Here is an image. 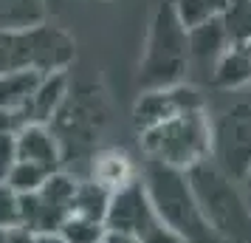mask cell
<instances>
[{
    "mask_svg": "<svg viewBox=\"0 0 251 243\" xmlns=\"http://www.w3.org/2000/svg\"><path fill=\"white\" fill-rule=\"evenodd\" d=\"M138 144L147 162L170 167L178 173H189L195 164L209 159V119L206 110H186L172 116L155 128L138 133Z\"/></svg>",
    "mask_w": 251,
    "mask_h": 243,
    "instance_id": "obj_6",
    "label": "cell"
},
{
    "mask_svg": "<svg viewBox=\"0 0 251 243\" xmlns=\"http://www.w3.org/2000/svg\"><path fill=\"white\" fill-rule=\"evenodd\" d=\"M71 88V74L59 71V74H46L40 85H37L31 105H28V125H51V119L57 116L62 108L65 96Z\"/></svg>",
    "mask_w": 251,
    "mask_h": 243,
    "instance_id": "obj_16",
    "label": "cell"
},
{
    "mask_svg": "<svg viewBox=\"0 0 251 243\" xmlns=\"http://www.w3.org/2000/svg\"><path fill=\"white\" fill-rule=\"evenodd\" d=\"M20 226V195L12 192L6 184H0V232Z\"/></svg>",
    "mask_w": 251,
    "mask_h": 243,
    "instance_id": "obj_22",
    "label": "cell"
},
{
    "mask_svg": "<svg viewBox=\"0 0 251 243\" xmlns=\"http://www.w3.org/2000/svg\"><path fill=\"white\" fill-rule=\"evenodd\" d=\"M46 3H48V0H46Z\"/></svg>",
    "mask_w": 251,
    "mask_h": 243,
    "instance_id": "obj_30",
    "label": "cell"
},
{
    "mask_svg": "<svg viewBox=\"0 0 251 243\" xmlns=\"http://www.w3.org/2000/svg\"><path fill=\"white\" fill-rule=\"evenodd\" d=\"M102 243H141L138 235H130V232H116V229H104Z\"/></svg>",
    "mask_w": 251,
    "mask_h": 243,
    "instance_id": "obj_24",
    "label": "cell"
},
{
    "mask_svg": "<svg viewBox=\"0 0 251 243\" xmlns=\"http://www.w3.org/2000/svg\"><path fill=\"white\" fill-rule=\"evenodd\" d=\"M37 243H65L59 235H37Z\"/></svg>",
    "mask_w": 251,
    "mask_h": 243,
    "instance_id": "obj_26",
    "label": "cell"
},
{
    "mask_svg": "<svg viewBox=\"0 0 251 243\" xmlns=\"http://www.w3.org/2000/svg\"><path fill=\"white\" fill-rule=\"evenodd\" d=\"M240 187L246 189V195H251V167H249V173H246V178L240 181Z\"/></svg>",
    "mask_w": 251,
    "mask_h": 243,
    "instance_id": "obj_27",
    "label": "cell"
},
{
    "mask_svg": "<svg viewBox=\"0 0 251 243\" xmlns=\"http://www.w3.org/2000/svg\"><path fill=\"white\" fill-rule=\"evenodd\" d=\"M203 110L209 119V159L240 184L251 167V85L212 91Z\"/></svg>",
    "mask_w": 251,
    "mask_h": 243,
    "instance_id": "obj_1",
    "label": "cell"
},
{
    "mask_svg": "<svg viewBox=\"0 0 251 243\" xmlns=\"http://www.w3.org/2000/svg\"><path fill=\"white\" fill-rule=\"evenodd\" d=\"M203 91L192 82H181L172 88H155V91H141L133 105V122L136 130L155 128L172 116H181L186 110H201L203 108Z\"/></svg>",
    "mask_w": 251,
    "mask_h": 243,
    "instance_id": "obj_9",
    "label": "cell"
},
{
    "mask_svg": "<svg viewBox=\"0 0 251 243\" xmlns=\"http://www.w3.org/2000/svg\"><path fill=\"white\" fill-rule=\"evenodd\" d=\"M43 74H3L0 77V130L17 133L28 125V105Z\"/></svg>",
    "mask_w": 251,
    "mask_h": 243,
    "instance_id": "obj_11",
    "label": "cell"
},
{
    "mask_svg": "<svg viewBox=\"0 0 251 243\" xmlns=\"http://www.w3.org/2000/svg\"><path fill=\"white\" fill-rule=\"evenodd\" d=\"M17 139V162L37 164L48 173L62 170V147L48 125H25L14 133Z\"/></svg>",
    "mask_w": 251,
    "mask_h": 243,
    "instance_id": "obj_13",
    "label": "cell"
},
{
    "mask_svg": "<svg viewBox=\"0 0 251 243\" xmlns=\"http://www.w3.org/2000/svg\"><path fill=\"white\" fill-rule=\"evenodd\" d=\"M249 201H251V195H249Z\"/></svg>",
    "mask_w": 251,
    "mask_h": 243,
    "instance_id": "obj_29",
    "label": "cell"
},
{
    "mask_svg": "<svg viewBox=\"0 0 251 243\" xmlns=\"http://www.w3.org/2000/svg\"><path fill=\"white\" fill-rule=\"evenodd\" d=\"M172 6L181 17V23L186 28H192V26L223 17L228 12V6H231V0H172Z\"/></svg>",
    "mask_w": 251,
    "mask_h": 243,
    "instance_id": "obj_19",
    "label": "cell"
},
{
    "mask_svg": "<svg viewBox=\"0 0 251 243\" xmlns=\"http://www.w3.org/2000/svg\"><path fill=\"white\" fill-rule=\"evenodd\" d=\"M186 34H189V77L201 74L203 82L209 85L217 59L223 57V51L228 46L226 23H223V17H217V20L186 28Z\"/></svg>",
    "mask_w": 251,
    "mask_h": 243,
    "instance_id": "obj_12",
    "label": "cell"
},
{
    "mask_svg": "<svg viewBox=\"0 0 251 243\" xmlns=\"http://www.w3.org/2000/svg\"><path fill=\"white\" fill-rule=\"evenodd\" d=\"M6 243H37V235L23 229V226H17V229L6 232Z\"/></svg>",
    "mask_w": 251,
    "mask_h": 243,
    "instance_id": "obj_25",
    "label": "cell"
},
{
    "mask_svg": "<svg viewBox=\"0 0 251 243\" xmlns=\"http://www.w3.org/2000/svg\"><path fill=\"white\" fill-rule=\"evenodd\" d=\"M48 3L46 0H0V31L28 28V26L46 23Z\"/></svg>",
    "mask_w": 251,
    "mask_h": 243,
    "instance_id": "obj_17",
    "label": "cell"
},
{
    "mask_svg": "<svg viewBox=\"0 0 251 243\" xmlns=\"http://www.w3.org/2000/svg\"><path fill=\"white\" fill-rule=\"evenodd\" d=\"M48 170H43V167H37V164H28V162H17L12 167V173L6 175V181L3 184L9 187L12 192H17V195H34L40 187L48 181Z\"/></svg>",
    "mask_w": 251,
    "mask_h": 243,
    "instance_id": "obj_21",
    "label": "cell"
},
{
    "mask_svg": "<svg viewBox=\"0 0 251 243\" xmlns=\"http://www.w3.org/2000/svg\"><path fill=\"white\" fill-rule=\"evenodd\" d=\"M181 82H189V34L172 0H158L150 12L136 85L138 91H155Z\"/></svg>",
    "mask_w": 251,
    "mask_h": 243,
    "instance_id": "obj_2",
    "label": "cell"
},
{
    "mask_svg": "<svg viewBox=\"0 0 251 243\" xmlns=\"http://www.w3.org/2000/svg\"><path fill=\"white\" fill-rule=\"evenodd\" d=\"M186 181L217 241L251 243V201L237 181H231L212 159L195 164Z\"/></svg>",
    "mask_w": 251,
    "mask_h": 243,
    "instance_id": "obj_3",
    "label": "cell"
},
{
    "mask_svg": "<svg viewBox=\"0 0 251 243\" xmlns=\"http://www.w3.org/2000/svg\"><path fill=\"white\" fill-rule=\"evenodd\" d=\"M107 201L110 192L99 187L91 178H76V189H74V207L71 215H82L91 220H102L104 223V212H107Z\"/></svg>",
    "mask_w": 251,
    "mask_h": 243,
    "instance_id": "obj_18",
    "label": "cell"
},
{
    "mask_svg": "<svg viewBox=\"0 0 251 243\" xmlns=\"http://www.w3.org/2000/svg\"><path fill=\"white\" fill-rule=\"evenodd\" d=\"M14 164H17V139H14V133L0 130V184L6 181Z\"/></svg>",
    "mask_w": 251,
    "mask_h": 243,
    "instance_id": "obj_23",
    "label": "cell"
},
{
    "mask_svg": "<svg viewBox=\"0 0 251 243\" xmlns=\"http://www.w3.org/2000/svg\"><path fill=\"white\" fill-rule=\"evenodd\" d=\"M76 175L57 170L34 195H20V226L34 235H54L74 207Z\"/></svg>",
    "mask_w": 251,
    "mask_h": 243,
    "instance_id": "obj_8",
    "label": "cell"
},
{
    "mask_svg": "<svg viewBox=\"0 0 251 243\" xmlns=\"http://www.w3.org/2000/svg\"><path fill=\"white\" fill-rule=\"evenodd\" d=\"M104 119H107V105H104V93L96 85H71L68 96L57 116L51 119L48 128L54 130L62 147V162L71 156V150L82 156L99 136Z\"/></svg>",
    "mask_w": 251,
    "mask_h": 243,
    "instance_id": "obj_7",
    "label": "cell"
},
{
    "mask_svg": "<svg viewBox=\"0 0 251 243\" xmlns=\"http://www.w3.org/2000/svg\"><path fill=\"white\" fill-rule=\"evenodd\" d=\"M0 243H6V232H0Z\"/></svg>",
    "mask_w": 251,
    "mask_h": 243,
    "instance_id": "obj_28",
    "label": "cell"
},
{
    "mask_svg": "<svg viewBox=\"0 0 251 243\" xmlns=\"http://www.w3.org/2000/svg\"><path fill=\"white\" fill-rule=\"evenodd\" d=\"M54 235H59L65 243H102L104 223L102 220L82 218V215H68Z\"/></svg>",
    "mask_w": 251,
    "mask_h": 243,
    "instance_id": "obj_20",
    "label": "cell"
},
{
    "mask_svg": "<svg viewBox=\"0 0 251 243\" xmlns=\"http://www.w3.org/2000/svg\"><path fill=\"white\" fill-rule=\"evenodd\" d=\"M155 223H158V218L152 212V204H150V195H147V189H144L141 173L130 184L119 187L116 192H110L107 212H104V229L130 232V235L144 238Z\"/></svg>",
    "mask_w": 251,
    "mask_h": 243,
    "instance_id": "obj_10",
    "label": "cell"
},
{
    "mask_svg": "<svg viewBox=\"0 0 251 243\" xmlns=\"http://www.w3.org/2000/svg\"><path fill=\"white\" fill-rule=\"evenodd\" d=\"M141 181H144L158 223L164 229H170L181 243H220L195 201L186 173L147 162Z\"/></svg>",
    "mask_w": 251,
    "mask_h": 243,
    "instance_id": "obj_4",
    "label": "cell"
},
{
    "mask_svg": "<svg viewBox=\"0 0 251 243\" xmlns=\"http://www.w3.org/2000/svg\"><path fill=\"white\" fill-rule=\"evenodd\" d=\"M88 178L96 181L99 187H104L107 192H116L119 187H125V184H130L133 178H138V170H136V164H133V159H130L125 150L107 147V150H99V153L91 156Z\"/></svg>",
    "mask_w": 251,
    "mask_h": 243,
    "instance_id": "obj_15",
    "label": "cell"
},
{
    "mask_svg": "<svg viewBox=\"0 0 251 243\" xmlns=\"http://www.w3.org/2000/svg\"><path fill=\"white\" fill-rule=\"evenodd\" d=\"M243 85H251V34L228 40L226 51L217 59L212 80H209L212 91H231Z\"/></svg>",
    "mask_w": 251,
    "mask_h": 243,
    "instance_id": "obj_14",
    "label": "cell"
},
{
    "mask_svg": "<svg viewBox=\"0 0 251 243\" xmlns=\"http://www.w3.org/2000/svg\"><path fill=\"white\" fill-rule=\"evenodd\" d=\"M76 59L74 37L59 26L37 23L0 31V77L3 74H59Z\"/></svg>",
    "mask_w": 251,
    "mask_h": 243,
    "instance_id": "obj_5",
    "label": "cell"
}]
</instances>
